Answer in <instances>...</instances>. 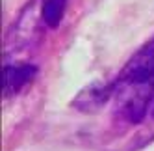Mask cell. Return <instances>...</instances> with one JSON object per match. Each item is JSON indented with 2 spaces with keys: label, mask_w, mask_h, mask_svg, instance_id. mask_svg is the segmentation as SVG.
I'll use <instances>...</instances> for the list:
<instances>
[{
  "label": "cell",
  "mask_w": 154,
  "mask_h": 151,
  "mask_svg": "<svg viewBox=\"0 0 154 151\" xmlns=\"http://www.w3.org/2000/svg\"><path fill=\"white\" fill-rule=\"evenodd\" d=\"M37 69L34 66H8L4 69V90L6 93H17L26 82L34 79Z\"/></svg>",
  "instance_id": "cell-2"
},
{
  "label": "cell",
  "mask_w": 154,
  "mask_h": 151,
  "mask_svg": "<svg viewBox=\"0 0 154 151\" xmlns=\"http://www.w3.org/2000/svg\"><path fill=\"white\" fill-rule=\"evenodd\" d=\"M115 114L139 123L154 106V39L143 45L119 73L112 86Z\"/></svg>",
  "instance_id": "cell-1"
},
{
  "label": "cell",
  "mask_w": 154,
  "mask_h": 151,
  "mask_svg": "<svg viewBox=\"0 0 154 151\" xmlns=\"http://www.w3.org/2000/svg\"><path fill=\"white\" fill-rule=\"evenodd\" d=\"M65 6H67V0H45L43 4V21L47 23V26L56 28L61 23V17L65 13Z\"/></svg>",
  "instance_id": "cell-3"
},
{
  "label": "cell",
  "mask_w": 154,
  "mask_h": 151,
  "mask_svg": "<svg viewBox=\"0 0 154 151\" xmlns=\"http://www.w3.org/2000/svg\"><path fill=\"white\" fill-rule=\"evenodd\" d=\"M152 114H154V106H152Z\"/></svg>",
  "instance_id": "cell-4"
}]
</instances>
